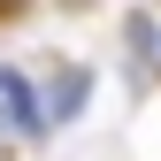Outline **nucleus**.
Here are the masks:
<instances>
[{
	"label": "nucleus",
	"instance_id": "1",
	"mask_svg": "<svg viewBox=\"0 0 161 161\" xmlns=\"http://www.w3.org/2000/svg\"><path fill=\"white\" fill-rule=\"evenodd\" d=\"M85 92H92V77H85V69H69L62 85H54V100H38V108H46V130H54V123H69V115H77V100H85Z\"/></svg>",
	"mask_w": 161,
	"mask_h": 161
},
{
	"label": "nucleus",
	"instance_id": "2",
	"mask_svg": "<svg viewBox=\"0 0 161 161\" xmlns=\"http://www.w3.org/2000/svg\"><path fill=\"white\" fill-rule=\"evenodd\" d=\"M130 54L146 62L153 77H161V8H146V15H130Z\"/></svg>",
	"mask_w": 161,
	"mask_h": 161
}]
</instances>
